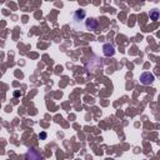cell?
<instances>
[{"instance_id": "cell-1", "label": "cell", "mask_w": 160, "mask_h": 160, "mask_svg": "<svg viewBox=\"0 0 160 160\" xmlns=\"http://www.w3.org/2000/svg\"><path fill=\"white\" fill-rule=\"evenodd\" d=\"M85 16H86V11L84 9H78L72 15V25L78 28V24H81L82 20H85Z\"/></svg>"}, {"instance_id": "cell-2", "label": "cell", "mask_w": 160, "mask_h": 160, "mask_svg": "<svg viewBox=\"0 0 160 160\" xmlns=\"http://www.w3.org/2000/svg\"><path fill=\"white\" fill-rule=\"evenodd\" d=\"M42 155L35 148H29L25 154V160H42Z\"/></svg>"}, {"instance_id": "cell-3", "label": "cell", "mask_w": 160, "mask_h": 160, "mask_svg": "<svg viewBox=\"0 0 160 160\" xmlns=\"http://www.w3.org/2000/svg\"><path fill=\"white\" fill-rule=\"evenodd\" d=\"M139 80H140V84H142V85H151L155 80V76H154V74H151L149 71H145L140 75Z\"/></svg>"}, {"instance_id": "cell-4", "label": "cell", "mask_w": 160, "mask_h": 160, "mask_svg": "<svg viewBox=\"0 0 160 160\" xmlns=\"http://www.w3.org/2000/svg\"><path fill=\"white\" fill-rule=\"evenodd\" d=\"M84 26H85V29L89 30V31H95V30L98 29V26H99V22H98V20L94 19V18H88V19L84 21Z\"/></svg>"}, {"instance_id": "cell-5", "label": "cell", "mask_w": 160, "mask_h": 160, "mask_svg": "<svg viewBox=\"0 0 160 160\" xmlns=\"http://www.w3.org/2000/svg\"><path fill=\"white\" fill-rule=\"evenodd\" d=\"M102 54H104L105 56H108V58L112 56V55L115 54V48H114V45L110 44V42L104 44V45H102Z\"/></svg>"}, {"instance_id": "cell-6", "label": "cell", "mask_w": 160, "mask_h": 160, "mask_svg": "<svg viewBox=\"0 0 160 160\" xmlns=\"http://www.w3.org/2000/svg\"><path fill=\"white\" fill-rule=\"evenodd\" d=\"M149 15H150V19L155 21V20L159 19V10L158 9H152V10H150V14Z\"/></svg>"}, {"instance_id": "cell-7", "label": "cell", "mask_w": 160, "mask_h": 160, "mask_svg": "<svg viewBox=\"0 0 160 160\" xmlns=\"http://www.w3.org/2000/svg\"><path fill=\"white\" fill-rule=\"evenodd\" d=\"M39 138H40V139H46V132H45V131H42V132H40V135H39Z\"/></svg>"}, {"instance_id": "cell-8", "label": "cell", "mask_w": 160, "mask_h": 160, "mask_svg": "<svg viewBox=\"0 0 160 160\" xmlns=\"http://www.w3.org/2000/svg\"><path fill=\"white\" fill-rule=\"evenodd\" d=\"M19 95H20V92H19V91H15V92H14V96H19Z\"/></svg>"}]
</instances>
